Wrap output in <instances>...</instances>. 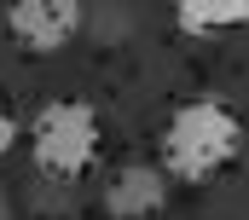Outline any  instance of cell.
Masks as SVG:
<instances>
[{"mask_svg":"<svg viewBox=\"0 0 249 220\" xmlns=\"http://www.w3.org/2000/svg\"><path fill=\"white\" fill-rule=\"evenodd\" d=\"M81 6L75 0H18L12 12H6V29H12V41L23 47V53L35 58H53L64 53L75 35H81Z\"/></svg>","mask_w":249,"mask_h":220,"instance_id":"3","label":"cell"},{"mask_svg":"<svg viewBox=\"0 0 249 220\" xmlns=\"http://www.w3.org/2000/svg\"><path fill=\"white\" fill-rule=\"evenodd\" d=\"M0 220H12V203H6V185H0Z\"/></svg>","mask_w":249,"mask_h":220,"instance_id":"7","label":"cell"},{"mask_svg":"<svg viewBox=\"0 0 249 220\" xmlns=\"http://www.w3.org/2000/svg\"><path fill=\"white\" fill-rule=\"evenodd\" d=\"M99 110L87 99H53V105L35 110L29 122V157L47 180H75L87 174L93 157H99Z\"/></svg>","mask_w":249,"mask_h":220,"instance_id":"2","label":"cell"},{"mask_svg":"<svg viewBox=\"0 0 249 220\" xmlns=\"http://www.w3.org/2000/svg\"><path fill=\"white\" fill-rule=\"evenodd\" d=\"M244 151V122L220 99H191L162 128V174L174 180H214Z\"/></svg>","mask_w":249,"mask_h":220,"instance_id":"1","label":"cell"},{"mask_svg":"<svg viewBox=\"0 0 249 220\" xmlns=\"http://www.w3.org/2000/svg\"><path fill=\"white\" fill-rule=\"evenodd\" d=\"M174 23H180L186 35H220V29L249 23V0H232V6H180Z\"/></svg>","mask_w":249,"mask_h":220,"instance_id":"5","label":"cell"},{"mask_svg":"<svg viewBox=\"0 0 249 220\" xmlns=\"http://www.w3.org/2000/svg\"><path fill=\"white\" fill-rule=\"evenodd\" d=\"M12 145H18V122H12V110L0 99V151H12Z\"/></svg>","mask_w":249,"mask_h":220,"instance_id":"6","label":"cell"},{"mask_svg":"<svg viewBox=\"0 0 249 220\" xmlns=\"http://www.w3.org/2000/svg\"><path fill=\"white\" fill-rule=\"evenodd\" d=\"M162 203H168V174L151 168V163L116 168L110 185H105V215L110 220H151Z\"/></svg>","mask_w":249,"mask_h":220,"instance_id":"4","label":"cell"}]
</instances>
